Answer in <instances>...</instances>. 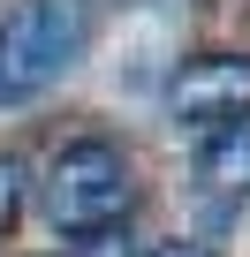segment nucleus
I'll return each mask as SVG.
<instances>
[{"instance_id":"f257e3e1","label":"nucleus","mask_w":250,"mask_h":257,"mask_svg":"<svg viewBox=\"0 0 250 257\" xmlns=\"http://www.w3.org/2000/svg\"><path fill=\"white\" fill-rule=\"evenodd\" d=\"M84 38H91L84 0H16L0 16V106H23L46 83H61Z\"/></svg>"},{"instance_id":"423d86ee","label":"nucleus","mask_w":250,"mask_h":257,"mask_svg":"<svg viewBox=\"0 0 250 257\" xmlns=\"http://www.w3.org/2000/svg\"><path fill=\"white\" fill-rule=\"evenodd\" d=\"M16 212H23V159L0 152V234L16 227Z\"/></svg>"},{"instance_id":"7ed1b4c3","label":"nucleus","mask_w":250,"mask_h":257,"mask_svg":"<svg viewBox=\"0 0 250 257\" xmlns=\"http://www.w3.org/2000/svg\"><path fill=\"white\" fill-rule=\"evenodd\" d=\"M167 106H175V121H197V128L242 121V113H250V53H205V61H182L175 83H167Z\"/></svg>"},{"instance_id":"f03ea898","label":"nucleus","mask_w":250,"mask_h":257,"mask_svg":"<svg viewBox=\"0 0 250 257\" xmlns=\"http://www.w3.org/2000/svg\"><path fill=\"white\" fill-rule=\"evenodd\" d=\"M129 204H137V174H129V159H121L114 144L91 137V144L53 152V167H46V212H53V227H68V234L121 227Z\"/></svg>"},{"instance_id":"0eeeda50","label":"nucleus","mask_w":250,"mask_h":257,"mask_svg":"<svg viewBox=\"0 0 250 257\" xmlns=\"http://www.w3.org/2000/svg\"><path fill=\"white\" fill-rule=\"evenodd\" d=\"M152 257H212V249H205V242H159Z\"/></svg>"},{"instance_id":"39448f33","label":"nucleus","mask_w":250,"mask_h":257,"mask_svg":"<svg viewBox=\"0 0 250 257\" xmlns=\"http://www.w3.org/2000/svg\"><path fill=\"white\" fill-rule=\"evenodd\" d=\"M61 257H137V242H129V227H91V234H76Z\"/></svg>"},{"instance_id":"20e7f679","label":"nucleus","mask_w":250,"mask_h":257,"mask_svg":"<svg viewBox=\"0 0 250 257\" xmlns=\"http://www.w3.org/2000/svg\"><path fill=\"white\" fill-rule=\"evenodd\" d=\"M197 189L212 204H242L250 197V121H220L197 144Z\"/></svg>"}]
</instances>
